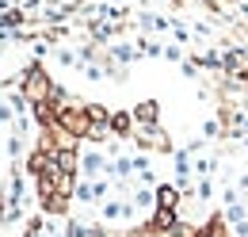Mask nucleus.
I'll use <instances>...</instances> for the list:
<instances>
[{
  "label": "nucleus",
  "mask_w": 248,
  "mask_h": 237,
  "mask_svg": "<svg viewBox=\"0 0 248 237\" xmlns=\"http://www.w3.org/2000/svg\"><path fill=\"white\" fill-rule=\"evenodd\" d=\"M80 169H84V176H99V169H103V157H99V153H88V157L80 161Z\"/></svg>",
  "instance_id": "obj_7"
},
{
  "label": "nucleus",
  "mask_w": 248,
  "mask_h": 237,
  "mask_svg": "<svg viewBox=\"0 0 248 237\" xmlns=\"http://www.w3.org/2000/svg\"><path fill=\"white\" fill-rule=\"evenodd\" d=\"M138 142H141V146H153V149H168V138H164V134H160L156 126H141Z\"/></svg>",
  "instance_id": "obj_5"
},
{
  "label": "nucleus",
  "mask_w": 248,
  "mask_h": 237,
  "mask_svg": "<svg viewBox=\"0 0 248 237\" xmlns=\"http://www.w3.org/2000/svg\"><path fill=\"white\" fill-rule=\"evenodd\" d=\"M153 195H156V207L160 210H180V187L176 184H160Z\"/></svg>",
  "instance_id": "obj_3"
},
{
  "label": "nucleus",
  "mask_w": 248,
  "mask_h": 237,
  "mask_svg": "<svg viewBox=\"0 0 248 237\" xmlns=\"http://www.w3.org/2000/svg\"><path fill=\"white\" fill-rule=\"evenodd\" d=\"M50 77L42 73V69H31L27 73V81H23V96L31 100V103H46V96H50Z\"/></svg>",
  "instance_id": "obj_1"
},
{
  "label": "nucleus",
  "mask_w": 248,
  "mask_h": 237,
  "mask_svg": "<svg viewBox=\"0 0 248 237\" xmlns=\"http://www.w3.org/2000/svg\"><path fill=\"white\" fill-rule=\"evenodd\" d=\"M130 126H134V115H126V111L111 115V130H115V134H130Z\"/></svg>",
  "instance_id": "obj_6"
},
{
  "label": "nucleus",
  "mask_w": 248,
  "mask_h": 237,
  "mask_svg": "<svg viewBox=\"0 0 248 237\" xmlns=\"http://www.w3.org/2000/svg\"><path fill=\"white\" fill-rule=\"evenodd\" d=\"M134 118H138L141 126H156V118H160V107H156V100H145V103H138V107H134Z\"/></svg>",
  "instance_id": "obj_4"
},
{
  "label": "nucleus",
  "mask_w": 248,
  "mask_h": 237,
  "mask_svg": "<svg viewBox=\"0 0 248 237\" xmlns=\"http://www.w3.org/2000/svg\"><path fill=\"white\" fill-rule=\"evenodd\" d=\"M176 226H180V210H160V207H156L145 230H149V234H172Z\"/></svg>",
  "instance_id": "obj_2"
}]
</instances>
